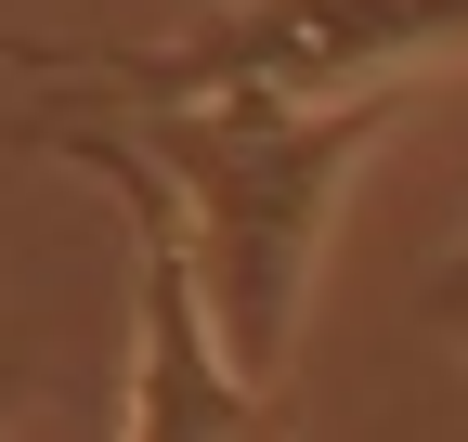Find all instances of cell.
Returning a JSON list of instances; mask_svg holds the SVG:
<instances>
[{
    "label": "cell",
    "mask_w": 468,
    "mask_h": 442,
    "mask_svg": "<svg viewBox=\"0 0 468 442\" xmlns=\"http://www.w3.org/2000/svg\"><path fill=\"white\" fill-rule=\"evenodd\" d=\"M131 143L169 170L183 195V235L208 273V312H221V352L261 377L300 364V325L325 287V235L365 156L403 131V104H273V91H144L117 104Z\"/></svg>",
    "instance_id": "6da1fadb"
},
{
    "label": "cell",
    "mask_w": 468,
    "mask_h": 442,
    "mask_svg": "<svg viewBox=\"0 0 468 442\" xmlns=\"http://www.w3.org/2000/svg\"><path fill=\"white\" fill-rule=\"evenodd\" d=\"M39 156H79V170L117 195V260H131V404H117V442H286L273 391L221 352V312H208V273H196V235H183V195H169V170L131 143V118L52 104Z\"/></svg>",
    "instance_id": "7a4b0ae2"
},
{
    "label": "cell",
    "mask_w": 468,
    "mask_h": 442,
    "mask_svg": "<svg viewBox=\"0 0 468 442\" xmlns=\"http://www.w3.org/2000/svg\"><path fill=\"white\" fill-rule=\"evenodd\" d=\"M468 66V0H208L183 39L117 52V104L144 91H273V104H403Z\"/></svg>",
    "instance_id": "3957f363"
},
{
    "label": "cell",
    "mask_w": 468,
    "mask_h": 442,
    "mask_svg": "<svg viewBox=\"0 0 468 442\" xmlns=\"http://www.w3.org/2000/svg\"><path fill=\"white\" fill-rule=\"evenodd\" d=\"M417 325L442 352H468V195H455V235L430 247V273H417Z\"/></svg>",
    "instance_id": "277c9868"
},
{
    "label": "cell",
    "mask_w": 468,
    "mask_h": 442,
    "mask_svg": "<svg viewBox=\"0 0 468 442\" xmlns=\"http://www.w3.org/2000/svg\"><path fill=\"white\" fill-rule=\"evenodd\" d=\"M14 404H27V364H14V352H0V429H14Z\"/></svg>",
    "instance_id": "5b68a950"
}]
</instances>
